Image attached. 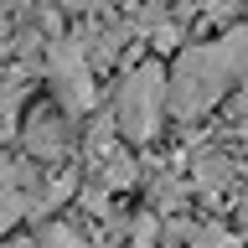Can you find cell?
<instances>
[{
    "instance_id": "cell-1",
    "label": "cell",
    "mask_w": 248,
    "mask_h": 248,
    "mask_svg": "<svg viewBox=\"0 0 248 248\" xmlns=\"http://www.w3.org/2000/svg\"><path fill=\"white\" fill-rule=\"evenodd\" d=\"M228 83H238V78H232V67H228L222 42L217 46H191V52L176 62V73L166 78V108L181 114V119H191L202 108H212L217 98L228 93Z\"/></svg>"
},
{
    "instance_id": "cell-2",
    "label": "cell",
    "mask_w": 248,
    "mask_h": 248,
    "mask_svg": "<svg viewBox=\"0 0 248 248\" xmlns=\"http://www.w3.org/2000/svg\"><path fill=\"white\" fill-rule=\"evenodd\" d=\"M160 114H166V73L150 62L119 88V129L129 140H150Z\"/></svg>"
},
{
    "instance_id": "cell-3",
    "label": "cell",
    "mask_w": 248,
    "mask_h": 248,
    "mask_svg": "<svg viewBox=\"0 0 248 248\" xmlns=\"http://www.w3.org/2000/svg\"><path fill=\"white\" fill-rule=\"evenodd\" d=\"M42 248H93L88 238H78L73 228H62V222H52V228L42 232Z\"/></svg>"
},
{
    "instance_id": "cell-4",
    "label": "cell",
    "mask_w": 248,
    "mask_h": 248,
    "mask_svg": "<svg viewBox=\"0 0 248 248\" xmlns=\"http://www.w3.org/2000/svg\"><path fill=\"white\" fill-rule=\"evenodd\" d=\"M243 222H248V202H243Z\"/></svg>"
}]
</instances>
